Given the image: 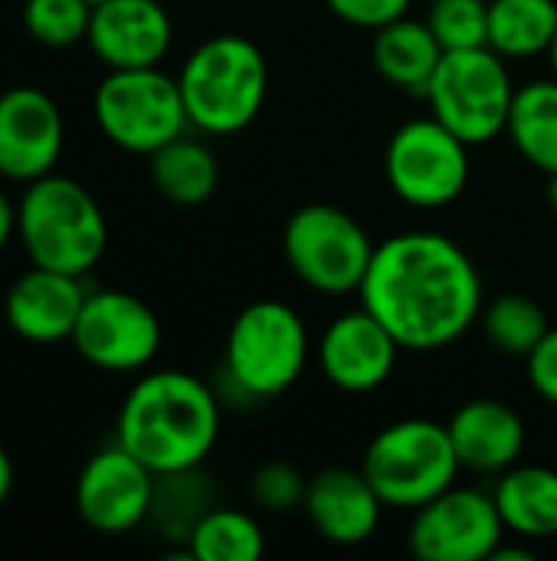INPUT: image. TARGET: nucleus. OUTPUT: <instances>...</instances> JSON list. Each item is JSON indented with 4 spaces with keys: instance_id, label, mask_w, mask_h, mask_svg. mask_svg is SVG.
Listing matches in <instances>:
<instances>
[{
    "instance_id": "obj_1",
    "label": "nucleus",
    "mask_w": 557,
    "mask_h": 561,
    "mask_svg": "<svg viewBox=\"0 0 557 561\" xmlns=\"http://www.w3.org/2000/svg\"><path fill=\"white\" fill-rule=\"evenodd\" d=\"M358 296L404 352H440L460 342L486 306L479 266L437 230H404L381 240Z\"/></svg>"
},
{
    "instance_id": "obj_2",
    "label": "nucleus",
    "mask_w": 557,
    "mask_h": 561,
    "mask_svg": "<svg viewBox=\"0 0 557 561\" xmlns=\"http://www.w3.org/2000/svg\"><path fill=\"white\" fill-rule=\"evenodd\" d=\"M220 424L223 411L207 381L161 368L128 388L115 421V444L158 477H187L213 454Z\"/></svg>"
},
{
    "instance_id": "obj_3",
    "label": "nucleus",
    "mask_w": 557,
    "mask_h": 561,
    "mask_svg": "<svg viewBox=\"0 0 557 561\" xmlns=\"http://www.w3.org/2000/svg\"><path fill=\"white\" fill-rule=\"evenodd\" d=\"M190 128L227 138L250 128L269 95L266 53L240 33H217L194 46L177 72Z\"/></svg>"
},
{
    "instance_id": "obj_4",
    "label": "nucleus",
    "mask_w": 557,
    "mask_h": 561,
    "mask_svg": "<svg viewBox=\"0 0 557 561\" xmlns=\"http://www.w3.org/2000/svg\"><path fill=\"white\" fill-rule=\"evenodd\" d=\"M16 240L33 266L85 276L108 250V220L89 187L53 171L20 194Z\"/></svg>"
},
{
    "instance_id": "obj_5",
    "label": "nucleus",
    "mask_w": 557,
    "mask_h": 561,
    "mask_svg": "<svg viewBox=\"0 0 557 561\" xmlns=\"http://www.w3.org/2000/svg\"><path fill=\"white\" fill-rule=\"evenodd\" d=\"M309 365V329L282 299L243 306L227 332L223 378L246 401H272L295 388Z\"/></svg>"
},
{
    "instance_id": "obj_6",
    "label": "nucleus",
    "mask_w": 557,
    "mask_h": 561,
    "mask_svg": "<svg viewBox=\"0 0 557 561\" xmlns=\"http://www.w3.org/2000/svg\"><path fill=\"white\" fill-rule=\"evenodd\" d=\"M361 470L387 510H420L460 477L450 431L430 417H404L381 427L364 447Z\"/></svg>"
},
{
    "instance_id": "obj_7",
    "label": "nucleus",
    "mask_w": 557,
    "mask_h": 561,
    "mask_svg": "<svg viewBox=\"0 0 557 561\" xmlns=\"http://www.w3.org/2000/svg\"><path fill=\"white\" fill-rule=\"evenodd\" d=\"M92 112L98 131L128 154H154L190 128L177 76L161 66L108 69L95 85Z\"/></svg>"
},
{
    "instance_id": "obj_8",
    "label": "nucleus",
    "mask_w": 557,
    "mask_h": 561,
    "mask_svg": "<svg viewBox=\"0 0 557 561\" xmlns=\"http://www.w3.org/2000/svg\"><path fill=\"white\" fill-rule=\"evenodd\" d=\"M515 89L506 59L489 46H476L443 53L423 99L433 118L476 148L506 135Z\"/></svg>"
},
{
    "instance_id": "obj_9",
    "label": "nucleus",
    "mask_w": 557,
    "mask_h": 561,
    "mask_svg": "<svg viewBox=\"0 0 557 561\" xmlns=\"http://www.w3.org/2000/svg\"><path fill=\"white\" fill-rule=\"evenodd\" d=\"M361 220L335 204H305L282 227V256L299 283L322 296L358 293L374 256Z\"/></svg>"
},
{
    "instance_id": "obj_10",
    "label": "nucleus",
    "mask_w": 557,
    "mask_h": 561,
    "mask_svg": "<svg viewBox=\"0 0 557 561\" xmlns=\"http://www.w3.org/2000/svg\"><path fill=\"white\" fill-rule=\"evenodd\" d=\"M384 178L417 210L450 207L469 184V145L433 115L410 118L387 141Z\"/></svg>"
},
{
    "instance_id": "obj_11",
    "label": "nucleus",
    "mask_w": 557,
    "mask_h": 561,
    "mask_svg": "<svg viewBox=\"0 0 557 561\" xmlns=\"http://www.w3.org/2000/svg\"><path fill=\"white\" fill-rule=\"evenodd\" d=\"M161 339V319L144 299L121 289H89L69 342L92 368L131 375L158 358Z\"/></svg>"
},
{
    "instance_id": "obj_12",
    "label": "nucleus",
    "mask_w": 557,
    "mask_h": 561,
    "mask_svg": "<svg viewBox=\"0 0 557 561\" xmlns=\"http://www.w3.org/2000/svg\"><path fill=\"white\" fill-rule=\"evenodd\" d=\"M506 542V523L492 493L450 486L420 510L407 529V546L420 561H492Z\"/></svg>"
},
{
    "instance_id": "obj_13",
    "label": "nucleus",
    "mask_w": 557,
    "mask_h": 561,
    "mask_svg": "<svg viewBox=\"0 0 557 561\" xmlns=\"http://www.w3.org/2000/svg\"><path fill=\"white\" fill-rule=\"evenodd\" d=\"M158 500V473H151L121 444L92 454L76 480L79 519L102 536H125L138 529Z\"/></svg>"
},
{
    "instance_id": "obj_14",
    "label": "nucleus",
    "mask_w": 557,
    "mask_h": 561,
    "mask_svg": "<svg viewBox=\"0 0 557 561\" xmlns=\"http://www.w3.org/2000/svg\"><path fill=\"white\" fill-rule=\"evenodd\" d=\"M401 352V342L364 306L335 316L318 339L322 375L345 394H371L384 388L397 368Z\"/></svg>"
},
{
    "instance_id": "obj_15",
    "label": "nucleus",
    "mask_w": 557,
    "mask_h": 561,
    "mask_svg": "<svg viewBox=\"0 0 557 561\" xmlns=\"http://www.w3.org/2000/svg\"><path fill=\"white\" fill-rule=\"evenodd\" d=\"M66 145L62 112L49 92L13 85L0 95V178L30 184L53 174Z\"/></svg>"
},
{
    "instance_id": "obj_16",
    "label": "nucleus",
    "mask_w": 557,
    "mask_h": 561,
    "mask_svg": "<svg viewBox=\"0 0 557 561\" xmlns=\"http://www.w3.org/2000/svg\"><path fill=\"white\" fill-rule=\"evenodd\" d=\"M105 69L161 66L174 43V20L161 0H102L85 36Z\"/></svg>"
},
{
    "instance_id": "obj_17",
    "label": "nucleus",
    "mask_w": 557,
    "mask_h": 561,
    "mask_svg": "<svg viewBox=\"0 0 557 561\" xmlns=\"http://www.w3.org/2000/svg\"><path fill=\"white\" fill-rule=\"evenodd\" d=\"M85 276H69L56 270L33 266L16 276L3 296V322L13 335L33 345L69 342L82 302L89 296Z\"/></svg>"
},
{
    "instance_id": "obj_18",
    "label": "nucleus",
    "mask_w": 557,
    "mask_h": 561,
    "mask_svg": "<svg viewBox=\"0 0 557 561\" xmlns=\"http://www.w3.org/2000/svg\"><path fill=\"white\" fill-rule=\"evenodd\" d=\"M312 529L341 549L364 546L384 516V500L364 477V470L348 467H328L315 477H309L305 503H302Z\"/></svg>"
},
{
    "instance_id": "obj_19",
    "label": "nucleus",
    "mask_w": 557,
    "mask_h": 561,
    "mask_svg": "<svg viewBox=\"0 0 557 561\" xmlns=\"http://www.w3.org/2000/svg\"><path fill=\"white\" fill-rule=\"evenodd\" d=\"M453 450L463 470L473 473H506L525 454V421L499 398H473L453 411L446 421Z\"/></svg>"
},
{
    "instance_id": "obj_20",
    "label": "nucleus",
    "mask_w": 557,
    "mask_h": 561,
    "mask_svg": "<svg viewBox=\"0 0 557 561\" xmlns=\"http://www.w3.org/2000/svg\"><path fill=\"white\" fill-rule=\"evenodd\" d=\"M506 533L525 542L557 536V470L542 463H515L499 473L492 490Z\"/></svg>"
},
{
    "instance_id": "obj_21",
    "label": "nucleus",
    "mask_w": 557,
    "mask_h": 561,
    "mask_svg": "<svg viewBox=\"0 0 557 561\" xmlns=\"http://www.w3.org/2000/svg\"><path fill=\"white\" fill-rule=\"evenodd\" d=\"M443 53L446 49L440 46V39L433 36L427 20L401 16V20L374 30V36H371V62H374L378 76L417 99L427 95Z\"/></svg>"
},
{
    "instance_id": "obj_22",
    "label": "nucleus",
    "mask_w": 557,
    "mask_h": 561,
    "mask_svg": "<svg viewBox=\"0 0 557 561\" xmlns=\"http://www.w3.org/2000/svg\"><path fill=\"white\" fill-rule=\"evenodd\" d=\"M151 181L158 194L177 207L207 204L220 187V161L210 145L187 131L151 154Z\"/></svg>"
},
{
    "instance_id": "obj_23",
    "label": "nucleus",
    "mask_w": 557,
    "mask_h": 561,
    "mask_svg": "<svg viewBox=\"0 0 557 561\" xmlns=\"http://www.w3.org/2000/svg\"><path fill=\"white\" fill-rule=\"evenodd\" d=\"M515 151L545 178L557 174V79H532L515 89L509 125Z\"/></svg>"
},
{
    "instance_id": "obj_24",
    "label": "nucleus",
    "mask_w": 557,
    "mask_h": 561,
    "mask_svg": "<svg viewBox=\"0 0 557 561\" xmlns=\"http://www.w3.org/2000/svg\"><path fill=\"white\" fill-rule=\"evenodd\" d=\"M557 36V0H489V49L502 59L548 56Z\"/></svg>"
},
{
    "instance_id": "obj_25",
    "label": "nucleus",
    "mask_w": 557,
    "mask_h": 561,
    "mask_svg": "<svg viewBox=\"0 0 557 561\" xmlns=\"http://www.w3.org/2000/svg\"><path fill=\"white\" fill-rule=\"evenodd\" d=\"M184 539L194 561H259L266 552L263 526L240 510L200 513Z\"/></svg>"
},
{
    "instance_id": "obj_26",
    "label": "nucleus",
    "mask_w": 557,
    "mask_h": 561,
    "mask_svg": "<svg viewBox=\"0 0 557 561\" xmlns=\"http://www.w3.org/2000/svg\"><path fill=\"white\" fill-rule=\"evenodd\" d=\"M479 322H483L489 345L509 358H529L535 345L545 339V332L552 329L545 309L525 293L496 296L489 306H483Z\"/></svg>"
},
{
    "instance_id": "obj_27",
    "label": "nucleus",
    "mask_w": 557,
    "mask_h": 561,
    "mask_svg": "<svg viewBox=\"0 0 557 561\" xmlns=\"http://www.w3.org/2000/svg\"><path fill=\"white\" fill-rule=\"evenodd\" d=\"M92 23L89 0H26L23 3V26L26 33L49 49H66L85 43Z\"/></svg>"
},
{
    "instance_id": "obj_28",
    "label": "nucleus",
    "mask_w": 557,
    "mask_h": 561,
    "mask_svg": "<svg viewBox=\"0 0 557 561\" xmlns=\"http://www.w3.org/2000/svg\"><path fill=\"white\" fill-rule=\"evenodd\" d=\"M427 26L446 53L489 46V3L486 0H433Z\"/></svg>"
},
{
    "instance_id": "obj_29",
    "label": "nucleus",
    "mask_w": 557,
    "mask_h": 561,
    "mask_svg": "<svg viewBox=\"0 0 557 561\" xmlns=\"http://www.w3.org/2000/svg\"><path fill=\"white\" fill-rule=\"evenodd\" d=\"M305 490H309V480L292 467V463H282V460H272V463H263L253 480H250V496L259 510L266 513H289L295 506L305 503Z\"/></svg>"
},
{
    "instance_id": "obj_30",
    "label": "nucleus",
    "mask_w": 557,
    "mask_h": 561,
    "mask_svg": "<svg viewBox=\"0 0 557 561\" xmlns=\"http://www.w3.org/2000/svg\"><path fill=\"white\" fill-rule=\"evenodd\" d=\"M410 3L414 0H325V7L338 20H345V23H351L358 30H371V33L394 23V20H401V16H407Z\"/></svg>"
},
{
    "instance_id": "obj_31",
    "label": "nucleus",
    "mask_w": 557,
    "mask_h": 561,
    "mask_svg": "<svg viewBox=\"0 0 557 561\" xmlns=\"http://www.w3.org/2000/svg\"><path fill=\"white\" fill-rule=\"evenodd\" d=\"M529 368V385L532 391L548 401L552 408H557V325H552L545 332V339L535 345V352L525 358Z\"/></svg>"
},
{
    "instance_id": "obj_32",
    "label": "nucleus",
    "mask_w": 557,
    "mask_h": 561,
    "mask_svg": "<svg viewBox=\"0 0 557 561\" xmlns=\"http://www.w3.org/2000/svg\"><path fill=\"white\" fill-rule=\"evenodd\" d=\"M16 237V204L0 191V253Z\"/></svg>"
},
{
    "instance_id": "obj_33",
    "label": "nucleus",
    "mask_w": 557,
    "mask_h": 561,
    "mask_svg": "<svg viewBox=\"0 0 557 561\" xmlns=\"http://www.w3.org/2000/svg\"><path fill=\"white\" fill-rule=\"evenodd\" d=\"M10 493H13V460H10V454L0 447V506L10 500Z\"/></svg>"
},
{
    "instance_id": "obj_34",
    "label": "nucleus",
    "mask_w": 557,
    "mask_h": 561,
    "mask_svg": "<svg viewBox=\"0 0 557 561\" xmlns=\"http://www.w3.org/2000/svg\"><path fill=\"white\" fill-rule=\"evenodd\" d=\"M545 201L552 207V214L557 217V174H548V187H545Z\"/></svg>"
},
{
    "instance_id": "obj_35",
    "label": "nucleus",
    "mask_w": 557,
    "mask_h": 561,
    "mask_svg": "<svg viewBox=\"0 0 557 561\" xmlns=\"http://www.w3.org/2000/svg\"><path fill=\"white\" fill-rule=\"evenodd\" d=\"M548 62H552V76L557 79V36L555 43H552V49H548Z\"/></svg>"
},
{
    "instance_id": "obj_36",
    "label": "nucleus",
    "mask_w": 557,
    "mask_h": 561,
    "mask_svg": "<svg viewBox=\"0 0 557 561\" xmlns=\"http://www.w3.org/2000/svg\"><path fill=\"white\" fill-rule=\"evenodd\" d=\"M89 3H92V7H95V3H102V0H89Z\"/></svg>"
},
{
    "instance_id": "obj_37",
    "label": "nucleus",
    "mask_w": 557,
    "mask_h": 561,
    "mask_svg": "<svg viewBox=\"0 0 557 561\" xmlns=\"http://www.w3.org/2000/svg\"><path fill=\"white\" fill-rule=\"evenodd\" d=\"M427 3H433V0H427Z\"/></svg>"
}]
</instances>
